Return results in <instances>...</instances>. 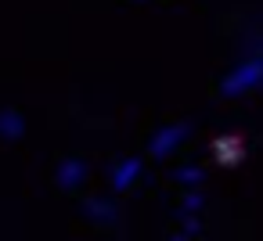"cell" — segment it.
I'll list each match as a JSON object with an SVG mask.
<instances>
[{
  "label": "cell",
  "instance_id": "9",
  "mask_svg": "<svg viewBox=\"0 0 263 241\" xmlns=\"http://www.w3.org/2000/svg\"><path fill=\"white\" fill-rule=\"evenodd\" d=\"M198 209H202V194L198 191H187L184 194V212H198Z\"/></svg>",
  "mask_w": 263,
  "mask_h": 241
},
{
  "label": "cell",
  "instance_id": "10",
  "mask_svg": "<svg viewBox=\"0 0 263 241\" xmlns=\"http://www.w3.org/2000/svg\"><path fill=\"white\" fill-rule=\"evenodd\" d=\"M184 230H187V234H198V219L187 216V219H184Z\"/></svg>",
  "mask_w": 263,
  "mask_h": 241
},
{
  "label": "cell",
  "instance_id": "7",
  "mask_svg": "<svg viewBox=\"0 0 263 241\" xmlns=\"http://www.w3.org/2000/svg\"><path fill=\"white\" fill-rule=\"evenodd\" d=\"M177 180L187 184V187H195V184H202V169L198 166H184V169H177Z\"/></svg>",
  "mask_w": 263,
  "mask_h": 241
},
{
  "label": "cell",
  "instance_id": "4",
  "mask_svg": "<svg viewBox=\"0 0 263 241\" xmlns=\"http://www.w3.org/2000/svg\"><path fill=\"white\" fill-rule=\"evenodd\" d=\"M83 176H87V166H83L80 158H65V162L58 166V187H65V191L80 187Z\"/></svg>",
  "mask_w": 263,
  "mask_h": 241
},
{
  "label": "cell",
  "instance_id": "6",
  "mask_svg": "<svg viewBox=\"0 0 263 241\" xmlns=\"http://www.w3.org/2000/svg\"><path fill=\"white\" fill-rule=\"evenodd\" d=\"M22 130H26V123L18 112H0V137L15 140V137H22Z\"/></svg>",
  "mask_w": 263,
  "mask_h": 241
},
{
  "label": "cell",
  "instance_id": "3",
  "mask_svg": "<svg viewBox=\"0 0 263 241\" xmlns=\"http://www.w3.org/2000/svg\"><path fill=\"white\" fill-rule=\"evenodd\" d=\"M213 155H216V162H220V166H238V162H241V155H245V144H241V137H238V133H223V137H216V140H213Z\"/></svg>",
  "mask_w": 263,
  "mask_h": 241
},
{
  "label": "cell",
  "instance_id": "1",
  "mask_svg": "<svg viewBox=\"0 0 263 241\" xmlns=\"http://www.w3.org/2000/svg\"><path fill=\"white\" fill-rule=\"evenodd\" d=\"M259 83H263V58H252V62L238 65L234 72H227L223 94L234 97V94H245V90H252V87H259Z\"/></svg>",
  "mask_w": 263,
  "mask_h": 241
},
{
  "label": "cell",
  "instance_id": "8",
  "mask_svg": "<svg viewBox=\"0 0 263 241\" xmlns=\"http://www.w3.org/2000/svg\"><path fill=\"white\" fill-rule=\"evenodd\" d=\"M87 216H98V219H112V205H101V202H87Z\"/></svg>",
  "mask_w": 263,
  "mask_h": 241
},
{
  "label": "cell",
  "instance_id": "2",
  "mask_svg": "<svg viewBox=\"0 0 263 241\" xmlns=\"http://www.w3.org/2000/svg\"><path fill=\"white\" fill-rule=\"evenodd\" d=\"M187 137V126H162L155 137H152V155L155 158H166L180 148V140Z\"/></svg>",
  "mask_w": 263,
  "mask_h": 241
},
{
  "label": "cell",
  "instance_id": "5",
  "mask_svg": "<svg viewBox=\"0 0 263 241\" xmlns=\"http://www.w3.org/2000/svg\"><path fill=\"white\" fill-rule=\"evenodd\" d=\"M137 176H141V158H126V162L116 166V173H112V187H116V191H126Z\"/></svg>",
  "mask_w": 263,
  "mask_h": 241
}]
</instances>
